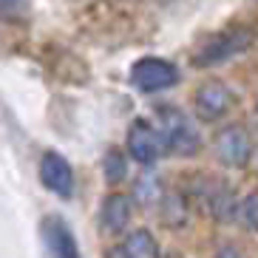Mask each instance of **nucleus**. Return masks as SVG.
<instances>
[{
    "mask_svg": "<svg viewBox=\"0 0 258 258\" xmlns=\"http://www.w3.org/2000/svg\"><path fill=\"white\" fill-rule=\"evenodd\" d=\"M252 40H255V31L247 29V26L216 31V34H210V37H205L199 43L196 54H193V66H196V69L221 66V62H227V60H233V57H238V54H244L252 46Z\"/></svg>",
    "mask_w": 258,
    "mask_h": 258,
    "instance_id": "1",
    "label": "nucleus"
},
{
    "mask_svg": "<svg viewBox=\"0 0 258 258\" xmlns=\"http://www.w3.org/2000/svg\"><path fill=\"white\" fill-rule=\"evenodd\" d=\"M159 128H162V137H165L167 153L190 159V156H196L202 151V134H199L196 122L179 108L173 105L159 108Z\"/></svg>",
    "mask_w": 258,
    "mask_h": 258,
    "instance_id": "2",
    "label": "nucleus"
},
{
    "mask_svg": "<svg viewBox=\"0 0 258 258\" xmlns=\"http://www.w3.org/2000/svg\"><path fill=\"white\" fill-rule=\"evenodd\" d=\"M238 105V94L221 80H207L193 91V108L202 122H221L227 119Z\"/></svg>",
    "mask_w": 258,
    "mask_h": 258,
    "instance_id": "3",
    "label": "nucleus"
},
{
    "mask_svg": "<svg viewBox=\"0 0 258 258\" xmlns=\"http://www.w3.org/2000/svg\"><path fill=\"white\" fill-rule=\"evenodd\" d=\"M125 148H128L131 159L137 165L151 167L167 153L165 137H162V128L151 125L148 119H134L128 128V137H125Z\"/></svg>",
    "mask_w": 258,
    "mask_h": 258,
    "instance_id": "4",
    "label": "nucleus"
},
{
    "mask_svg": "<svg viewBox=\"0 0 258 258\" xmlns=\"http://www.w3.org/2000/svg\"><path fill=\"white\" fill-rule=\"evenodd\" d=\"M179 83V69L162 57H142L131 66V85L142 94H159Z\"/></svg>",
    "mask_w": 258,
    "mask_h": 258,
    "instance_id": "5",
    "label": "nucleus"
},
{
    "mask_svg": "<svg viewBox=\"0 0 258 258\" xmlns=\"http://www.w3.org/2000/svg\"><path fill=\"white\" fill-rule=\"evenodd\" d=\"M213 148H216V156H219L221 165L227 167H247L252 159V137L244 125H227L221 128L213 139Z\"/></svg>",
    "mask_w": 258,
    "mask_h": 258,
    "instance_id": "6",
    "label": "nucleus"
},
{
    "mask_svg": "<svg viewBox=\"0 0 258 258\" xmlns=\"http://www.w3.org/2000/svg\"><path fill=\"white\" fill-rule=\"evenodd\" d=\"M40 238H43V247H46L48 258H83L71 224L62 216H57V213L43 216V221H40Z\"/></svg>",
    "mask_w": 258,
    "mask_h": 258,
    "instance_id": "7",
    "label": "nucleus"
},
{
    "mask_svg": "<svg viewBox=\"0 0 258 258\" xmlns=\"http://www.w3.org/2000/svg\"><path fill=\"white\" fill-rule=\"evenodd\" d=\"M40 184L51 193V196L57 199H71L74 196V167H71V162L62 156V153L57 151H46L43 156H40Z\"/></svg>",
    "mask_w": 258,
    "mask_h": 258,
    "instance_id": "8",
    "label": "nucleus"
},
{
    "mask_svg": "<svg viewBox=\"0 0 258 258\" xmlns=\"http://www.w3.org/2000/svg\"><path fill=\"white\" fill-rule=\"evenodd\" d=\"M199 196H202L207 213L216 221L227 224V221L235 219V196H233V190H230V184L219 182V179H202Z\"/></svg>",
    "mask_w": 258,
    "mask_h": 258,
    "instance_id": "9",
    "label": "nucleus"
},
{
    "mask_svg": "<svg viewBox=\"0 0 258 258\" xmlns=\"http://www.w3.org/2000/svg\"><path fill=\"white\" fill-rule=\"evenodd\" d=\"M131 216H134V202L125 193H108L99 205V227L102 233L119 235L131 224Z\"/></svg>",
    "mask_w": 258,
    "mask_h": 258,
    "instance_id": "10",
    "label": "nucleus"
},
{
    "mask_svg": "<svg viewBox=\"0 0 258 258\" xmlns=\"http://www.w3.org/2000/svg\"><path fill=\"white\" fill-rule=\"evenodd\" d=\"M128 258H159V244L148 230H131L122 241Z\"/></svg>",
    "mask_w": 258,
    "mask_h": 258,
    "instance_id": "11",
    "label": "nucleus"
},
{
    "mask_svg": "<svg viewBox=\"0 0 258 258\" xmlns=\"http://www.w3.org/2000/svg\"><path fill=\"white\" fill-rule=\"evenodd\" d=\"M159 216L167 227H182L187 221V205H184V196L176 193V190H167L159 202Z\"/></svg>",
    "mask_w": 258,
    "mask_h": 258,
    "instance_id": "12",
    "label": "nucleus"
},
{
    "mask_svg": "<svg viewBox=\"0 0 258 258\" xmlns=\"http://www.w3.org/2000/svg\"><path fill=\"white\" fill-rule=\"evenodd\" d=\"M102 176H105L108 184L125 182V176H128V159H125V153L111 148L105 153V159H102Z\"/></svg>",
    "mask_w": 258,
    "mask_h": 258,
    "instance_id": "13",
    "label": "nucleus"
},
{
    "mask_svg": "<svg viewBox=\"0 0 258 258\" xmlns=\"http://www.w3.org/2000/svg\"><path fill=\"white\" fill-rule=\"evenodd\" d=\"M162 196H165V190H162V182L156 179V176H151V173H148V176L142 179V182L137 184V199L142 202L145 207H151L153 202L159 205V202H162Z\"/></svg>",
    "mask_w": 258,
    "mask_h": 258,
    "instance_id": "14",
    "label": "nucleus"
},
{
    "mask_svg": "<svg viewBox=\"0 0 258 258\" xmlns=\"http://www.w3.org/2000/svg\"><path fill=\"white\" fill-rule=\"evenodd\" d=\"M31 12V0H3V17L9 23H20Z\"/></svg>",
    "mask_w": 258,
    "mask_h": 258,
    "instance_id": "15",
    "label": "nucleus"
},
{
    "mask_svg": "<svg viewBox=\"0 0 258 258\" xmlns=\"http://www.w3.org/2000/svg\"><path fill=\"white\" fill-rule=\"evenodd\" d=\"M241 219H244V224H247L252 233H258V190L244 199V205H241Z\"/></svg>",
    "mask_w": 258,
    "mask_h": 258,
    "instance_id": "16",
    "label": "nucleus"
},
{
    "mask_svg": "<svg viewBox=\"0 0 258 258\" xmlns=\"http://www.w3.org/2000/svg\"><path fill=\"white\" fill-rule=\"evenodd\" d=\"M216 258H244L241 250H235V247H221L219 252H216Z\"/></svg>",
    "mask_w": 258,
    "mask_h": 258,
    "instance_id": "17",
    "label": "nucleus"
},
{
    "mask_svg": "<svg viewBox=\"0 0 258 258\" xmlns=\"http://www.w3.org/2000/svg\"><path fill=\"white\" fill-rule=\"evenodd\" d=\"M102 258H128V252H125V247L119 244V247H111V250H108Z\"/></svg>",
    "mask_w": 258,
    "mask_h": 258,
    "instance_id": "18",
    "label": "nucleus"
},
{
    "mask_svg": "<svg viewBox=\"0 0 258 258\" xmlns=\"http://www.w3.org/2000/svg\"><path fill=\"white\" fill-rule=\"evenodd\" d=\"M252 122H255V128H258V102H255V108H252Z\"/></svg>",
    "mask_w": 258,
    "mask_h": 258,
    "instance_id": "19",
    "label": "nucleus"
},
{
    "mask_svg": "<svg viewBox=\"0 0 258 258\" xmlns=\"http://www.w3.org/2000/svg\"><path fill=\"white\" fill-rule=\"evenodd\" d=\"M176 258H179V255H176Z\"/></svg>",
    "mask_w": 258,
    "mask_h": 258,
    "instance_id": "20",
    "label": "nucleus"
}]
</instances>
